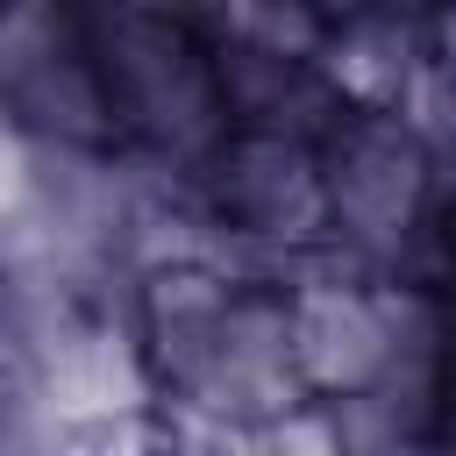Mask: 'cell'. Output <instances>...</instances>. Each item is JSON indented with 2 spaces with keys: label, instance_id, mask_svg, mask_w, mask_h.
Instances as JSON below:
<instances>
[{
  "label": "cell",
  "instance_id": "4",
  "mask_svg": "<svg viewBox=\"0 0 456 456\" xmlns=\"http://www.w3.org/2000/svg\"><path fill=\"white\" fill-rule=\"evenodd\" d=\"M0 107L43 142H114L86 0H0Z\"/></svg>",
  "mask_w": 456,
  "mask_h": 456
},
{
  "label": "cell",
  "instance_id": "5",
  "mask_svg": "<svg viewBox=\"0 0 456 456\" xmlns=\"http://www.w3.org/2000/svg\"><path fill=\"white\" fill-rule=\"evenodd\" d=\"M428 64H435L428 14H399V7L335 14L321 43V71L349 107H406Z\"/></svg>",
  "mask_w": 456,
  "mask_h": 456
},
{
  "label": "cell",
  "instance_id": "1",
  "mask_svg": "<svg viewBox=\"0 0 456 456\" xmlns=\"http://www.w3.org/2000/svg\"><path fill=\"white\" fill-rule=\"evenodd\" d=\"M86 28H93V57H100L121 135L164 164H207L235 121H228L221 64L200 21L142 0H86Z\"/></svg>",
  "mask_w": 456,
  "mask_h": 456
},
{
  "label": "cell",
  "instance_id": "6",
  "mask_svg": "<svg viewBox=\"0 0 456 456\" xmlns=\"http://www.w3.org/2000/svg\"><path fill=\"white\" fill-rule=\"evenodd\" d=\"M442 200H456V164H449V178H442Z\"/></svg>",
  "mask_w": 456,
  "mask_h": 456
},
{
  "label": "cell",
  "instance_id": "2",
  "mask_svg": "<svg viewBox=\"0 0 456 456\" xmlns=\"http://www.w3.org/2000/svg\"><path fill=\"white\" fill-rule=\"evenodd\" d=\"M328 235L370 271H392L442 207V157L399 107H349L321 135Z\"/></svg>",
  "mask_w": 456,
  "mask_h": 456
},
{
  "label": "cell",
  "instance_id": "3",
  "mask_svg": "<svg viewBox=\"0 0 456 456\" xmlns=\"http://www.w3.org/2000/svg\"><path fill=\"white\" fill-rule=\"evenodd\" d=\"M200 192L228 242L271 249L278 278H292L314 249H328V185H321V142L285 128H228L214 157L200 164Z\"/></svg>",
  "mask_w": 456,
  "mask_h": 456
}]
</instances>
